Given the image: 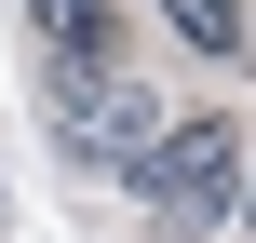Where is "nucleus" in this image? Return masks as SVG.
Segmentation results:
<instances>
[{"label": "nucleus", "mask_w": 256, "mask_h": 243, "mask_svg": "<svg viewBox=\"0 0 256 243\" xmlns=\"http://www.w3.org/2000/svg\"><path fill=\"white\" fill-rule=\"evenodd\" d=\"M54 122H68V149L108 162V176H135V162L162 149V122H148V95H135L122 68H54Z\"/></svg>", "instance_id": "2"}, {"label": "nucleus", "mask_w": 256, "mask_h": 243, "mask_svg": "<svg viewBox=\"0 0 256 243\" xmlns=\"http://www.w3.org/2000/svg\"><path fill=\"white\" fill-rule=\"evenodd\" d=\"M135 203H148L176 243L230 230V203H243V135H230V122H176V135L135 162Z\"/></svg>", "instance_id": "1"}, {"label": "nucleus", "mask_w": 256, "mask_h": 243, "mask_svg": "<svg viewBox=\"0 0 256 243\" xmlns=\"http://www.w3.org/2000/svg\"><path fill=\"white\" fill-rule=\"evenodd\" d=\"M27 41L54 68H122V14L108 0H27Z\"/></svg>", "instance_id": "3"}]
</instances>
